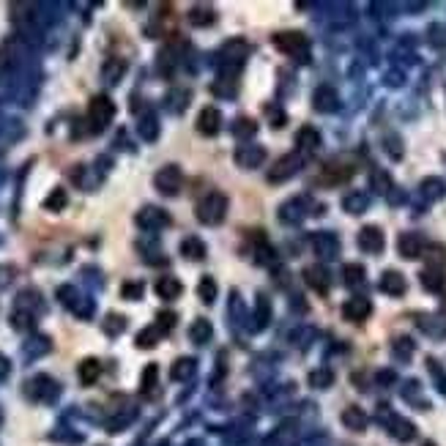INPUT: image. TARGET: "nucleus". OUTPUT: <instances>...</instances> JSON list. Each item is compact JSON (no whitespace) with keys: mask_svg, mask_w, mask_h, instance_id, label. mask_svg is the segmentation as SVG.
<instances>
[{"mask_svg":"<svg viewBox=\"0 0 446 446\" xmlns=\"http://www.w3.org/2000/svg\"><path fill=\"white\" fill-rule=\"evenodd\" d=\"M195 214L203 224H219L227 217V195L211 189L208 195H203L195 205Z\"/></svg>","mask_w":446,"mask_h":446,"instance_id":"f257e3e1","label":"nucleus"},{"mask_svg":"<svg viewBox=\"0 0 446 446\" xmlns=\"http://www.w3.org/2000/svg\"><path fill=\"white\" fill-rule=\"evenodd\" d=\"M113 118H115V104L110 96H94L91 104H88V124H91V132H104L107 126L113 124Z\"/></svg>","mask_w":446,"mask_h":446,"instance_id":"f03ea898","label":"nucleus"},{"mask_svg":"<svg viewBox=\"0 0 446 446\" xmlns=\"http://www.w3.org/2000/svg\"><path fill=\"white\" fill-rule=\"evenodd\" d=\"M153 186H156L162 195L175 198V195L184 189V173H181V167H178V165H165L159 173L153 175Z\"/></svg>","mask_w":446,"mask_h":446,"instance_id":"7ed1b4c3","label":"nucleus"},{"mask_svg":"<svg viewBox=\"0 0 446 446\" xmlns=\"http://www.w3.org/2000/svg\"><path fill=\"white\" fill-rule=\"evenodd\" d=\"M58 298H60L63 307H69L79 318H91V312H94V301L82 296L75 285H60V288H58Z\"/></svg>","mask_w":446,"mask_h":446,"instance_id":"20e7f679","label":"nucleus"},{"mask_svg":"<svg viewBox=\"0 0 446 446\" xmlns=\"http://www.w3.org/2000/svg\"><path fill=\"white\" fill-rule=\"evenodd\" d=\"M272 44L285 55H307L310 50V39L298 30H282L272 39Z\"/></svg>","mask_w":446,"mask_h":446,"instance_id":"39448f33","label":"nucleus"},{"mask_svg":"<svg viewBox=\"0 0 446 446\" xmlns=\"http://www.w3.org/2000/svg\"><path fill=\"white\" fill-rule=\"evenodd\" d=\"M301 162H304L301 153H285V156H279L276 165L269 170V184H285L288 178H293L301 170Z\"/></svg>","mask_w":446,"mask_h":446,"instance_id":"423d86ee","label":"nucleus"},{"mask_svg":"<svg viewBox=\"0 0 446 446\" xmlns=\"http://www.w3.org/2000/svg\"><path fill=\"white\" fill-rule=\"evenodd\" d=\"M134 222L140 224L143 230H148V233H156V230H162V227H167V224H170V214H167V211H162L159 205H146V208H140V211H137Z\"/></svg>","mask_w":446,"mask_h":446,"instance_id":"0eeeda50","label":"nucleus"},{"mask_svg":"<svg viewBox=\"0 0 446 446\" xmlns=\"http://www.w3.org/2000/svg\"><path fill=\"white\" fill-rule=\"evenodd\" d=\"M27 395L39 400V402H52L58 397V383L50 375H36V378L27 381Z\"/></svg>","mask_w":446,"mask_h":446,"instance_id":"6e6552de","label":"nucleus"},{"mask_svg":"<svg viewBox=\"0 0 446 446\" xmlns=\"http://www.w3.org/2000/svg\"><path fill=\"white\" fill-rule=\"evenodd\" d=\"M233 159H236V165L238 167H244V170H255V167H260L263 162H266V148L263 146H238L236 153H233Z\"/></svg>","mask_w":446,"mask_h":446,"instance_id":"1a4fd4ad","label":"nucleus"},{"mask_svg":"<svg viewBox=\"0 0 446 446\" xmlns=\"http://www.w3.org/2000/svg\"><path fill=\"white\" fill-rule=\"evenodd\" d=\"M310 244L315 249V255L323 257V260H334L340 255V238L334 233H312Z\"/></svg>","mask_w":446,"mask_h":446,"instance_id":"9d476101","label":"nucleus"},{"mask_svg":"<svg viewBox=\"0 0 446 446\" xmlns=\"http://www.w3.org/2000/svg\"><path fill=\"white\" fill-rule=\"evenodd\" d=\"M383 247H386V238H383L381 227L367 224V227H362V230H359V249H362V252H367V255H378V252H383Z\"/></svg>","mask_w":446,"mask_h":446,"instance_id":"9b49d317","label":"nucleus"},{"mask_svg":"<svg viewBox=\"0 0 446 446\" xmlns=\"http://www.w3.org/2000/svg\"><path fill=\"white\" fill-rule=\"evenodd\" d=\"M397 249H400V255H402L405 260H416V257L424 255L427 241L421 238L419 233H402V236H400V241H397Z\"/></svg>","mask_w":446,"mask_h":446,"instance_id":"f8f14e48","label":"nucleus"},{"mask_svg":"<svg viewBox=\"0 0 446 446\" xmlns=\"http://www.w3.org/2000/svg\"><path fill=\"white\" fill-rule=\"evenodd\" d=\"M198 132L203 134V137H214L217 132H219V126H222V113L217 110V107H203L198 115Z\"/></svg>","mask_w":446,"mask_h":446,"instance_id":"ddd939ff","label":"nucleus"},{"mask_svg":"<svg viewBox=\"0 0 446 446\" xmlns=\"http://www.w3.org/2000/svg\"><path fill=\"white\" fill-rule=\"evenodd\" d=\"M370 312H372V304H370V298H364V296H353L343 304V315L353 323L364 321Z\"/></svg>","mask_w":446,"mask_h":446,"instance_id":"4468645a","label":"nucleus"},{"mask_svg":"<svg viewBox=\"0 0 446 446\" xmlns=\"http://www.w3.org/2000/svg\"><path fill=\"white\" fill-rule=\"evenodd\" d=\"M312 107H315L318 113H334V110L340 107L337 91H334L331 85H321V88L315 91V96H312Z\"/></svg>","mask_w":446,"mask_h":446,"instance_id":"2eb2a0df","label":"nucleus"},{"mask_svg":"<svg viewBox=\"0 0 446 446\" xmlns=\"http://www.w3.org/2000/svg\"><path fill=\"white\" fill-rule=\"evenodd\" d=\"M304 205H307L304 198H293V200H288V203H282V205H279V222L298 224L304 219Z\"/></svg>","mask_w":446,"mask_h":446,"instance_id":"dca6fc26","label":"nucleus"},{"mask_svg":"<svg viewBox=\"0 0 446 446\" xmlns=\"http://www.w3.org/2000/svg\"><path fill=\"white\" fill-rule=\"evenodd\" d=\"M304 282H307L315 293H323V296L329 293V285H331V282H329V272H326L323 266H310V269H304Z\"/></svg>","mask_w":446,"mask_h":446,"instance_id":"f3484780","label":"nucleus"},{"mask_svg":"<svg viewBox=\"0 0 446 446\" xmlns=\"http://www.w3.org/2000/svg\"><path fill=\"white\" fill-rule=\"evenodd\" d=\"M381 291L389 293V296H402L408 291V282L400 272H383L381 276Z\"/></svg>","mask_w":446,"mask_h":446,"instance_id":"a211bd4d","label":"nucleus"},{"mask_svg":"<svg viewBox=\"0 0 446 446\" xmlns=\"http://www.w3.org/2000/svg\"><path fill=\"white\" fill-rule=\"evenodd\" d=\"M184 293V285H181V279L178 276H159V282H156V296L165 298V301H173Z\"/></svg>","mask_w":446,"mask_h":446,"instance_id":"6ab92c4d","label":"nucleus"},{"mask_svg":"<svg viewBox=\"0 0 446 446\" xmlns=\"http://www.w3.org/2000/svg\"><path fill=\"white\" fill-rule=\"evenodd\" d=\"M14 310H23V312H30V315L42 312V310H44V304H42L39 291H23V293L17 296V301H14Z\"/></svg>","mask_w":446,"mask_h":446,"instance_id":"aec40b11","label":"nucleus"},{"mask_svg":"<svg viewBox=\"0 0 446 446\" xmlns=\"http://www.w3.org/2000/svg\"><path fill=\"white\" fill-rule=\"evenodd\" d=\"M77 375H79V383H85V386H94V383L99 381V375H101V362H99V359H85V362H79Z\"/></svg>","mask_w":446,"mask_h":446,"instance_id":"412c9836","label":"nucleus"},{"mask_svg":"<svg viewBox=\"0 0 446 446\" xmlns=\"http://www.w3.org/2000/svg\"><path fill=\"white\" fill-rule=\"evenodd\" d=\"M296 146L301 151H307V153H312V151H318L321 146V132L318 129H312V126H301L296 134Z\"/></svg>","mask_w":446,"mask_h":446,"instance_id":"4be33fe9","label":"nucleus"},{"mask_svg":"<svg viewBox=\"0 0 446 446\" xmlns=\"http://www.w3.org/2000/svg\"><path fill=\"white\" fill-rule=\"evenodd\" d=\"M343 424H345L348 430H353V433H362L367 427V414L359 405H348L345 411H343Z\"/></svg>","mask_w":446,"mask_h":446,"instance_id":"5701e85b","label":"nucleus"},{"mask_svg":"<svg viewBox=\"0 0 446 446\" xmlns=\"http://www.w3.org/2000/svg\"><path fill=\"white\" fill-rule=\"evenodd\" d=\"M181 255H184L186 260H203V257L208 255V247L200 241L198 236H186V238L181 241Z\"/></svg>","mask_w":446,"mask_h":446,"instance_id":"b1692460","label":"nucleus"},{"mask_svg":"<svg viewBox=\"0 0 446 446\" xmlns=\"http://www.w3.org/2000/svg\"><path fill=\"white\" fill-rule=\"evenodd\" d=\"M186 20H189V25H195V27H208L217 17H214V8L211 6H192L189 8V14H186Z\"/></svg>","mask_w":446,"mask_h":446,"instance_id":"393cba45","label":"nucleus"},{"mask_svg":"<svg viewBox=\"0 0 446 446\" xmlns=\"http://www.w3.org/2000/svg\"><path fill=\"white\" fill-rule=\"evenodd\" d=\"M211 334H214V326H211V321H205V318H195L192 326H189V340L198 343V345H205L211 340Z\"/></svg>","mask_w":446,"mask_h":446,"instance_id":"a878e982","label":"nucleus"},{"mask_svg":"<svg viewBox=\"0 0 446 446\" xmlns=\"http://www.w3.org/2000/svg\"><path fill=\"white\" fill-rule=\"evenodd\" d=\"M353 175V167L350 165H337V162H331V165H326L323 167V181L326 184H343Z\"/></svg>","mask_w":446,"mask_h":446,"instance_id":"bb28decb","label":"nucleus"},{"mask_svg":"<svg viewBox=\"0 0 446 446\" xmlns=\"http://www.w3.org/2000/svg\"><path fill=\"white\" fill-rule=\"evenodd\" d=\"M343 276H345L348 288H364L367 285V272L359 263H348L345 269H343Z\"/></svg>","mask_w":446,"mask_h":446,"instance_id":"cd10ccee","label":"nucleus"},{"mask_svg":"<svg viewBox=\"0 0 446 446\" xmlns=\"http://www.w3.org/2000/svg\"><path fill=\"white\" fill-rule=\"evenodd\" d=\"M137 132H140V137L146 140V143H153L156 137H159V121H156V115L153 113H146L143 118H140V124H137Z\"/></svg>","mask_w":446,"mask_h":446,"instance_id":"c85d7f7f","label":"nucleus"},{"mask_svg":"<svg viewBox=\"0 0 446 446\" xmlns=\"http://www.w3.org/2000/svg\"><path fill=\"white\" fill-rule=\"evenodd\" d=\"M367 205H370V198L364 192H350V195L343 198V208H345L348 214H364Z\"/></svg>","mask_w":446,"mask_h":446,"instance_id":"c756f323","label":"nucleus"},{"mask_svg":"<svg viewBox=\"0 0 446 446\" xmlns=\"http://www.w3.org/2000/svg\"><path fill=\"white\" fill-rule=\"evenodd\" d=\"M230 132H233V137L236 140H252L255 134H257V124L252 121V118H238V121H233V126H230Z\"/></svg>","mask_w":446,"mask_h":446,"instance_id":"7c9ffc66","label":"nucleus"},{"mask_svg":"<svg viewBox=\"0 0 446 446\" xmlns=\"http://www.w3.org/2000/svg\"><path fill=\"white\" fill-rule=\"evenodd\" d=\"M126 72V60H118V58H110L104 66H101V77L107 79V82H118Z\"/></svg>","mask_w":446,"mask_h":446,"instance_id":"2f4dec72","label":"nucleus"},{"mask_svg":"<svg viewBox=\"0 0 446 446\" xmlns=\"http://www.w3.org/2000/svg\"><path fill=\"white\" fill-rule=\"evenodd\" d=\"M156 378H159V367L156 364H148L146 367V372H143V381H140V392L146 397H153V392H156Z\"/></svg>","mask_w":446,"mask_h":446,"instance_id":"473e14b6","label":"nucleus"},{"mask_svg":"<svg viewBox=\"0 0 446 446\" xmlns=\"http://www.w3.org/2000/svg\"><path fill=\"white\" fill-rule=\"evenodd\" d=\"M66 203H69V195H66V189H52L50 195H47V200H44V208L47 211H63L66 208Z\"/></svg>","mask_w":446,"mask_h":446,"instance_id":"72a5a7b5","label":"nucleus"},{"mask_svg":"<svg viewBox=\"0 0 446 446\" xmlns=\"http://www.w3.org/2000/svg\"><path fill=\"white\" fill-rule=\"evenodd\" d=\"M421 285H424L427 291H441V288H444V274H441V269H424V272H421Z\"/></svg>","mask_w":446,"mask_h":446,"instance_id":"f704fd0d","label":"nucleus"},{"mask_svg":"<svg viewBox=\"0 0 446 446\" xmlns=\"http://www.w3.org/2000/svg\"><path fill=\"white\" fill-rule=\"evenodd\" d=\"M198 298L203 304H214V298H217V282H214L211 276H203V279H200Z\"/></svg>","mask_w":446,"mask_h":446,"instance_id":"c9c22d12","label":"nucleus"},{"mask_svg":"<svg viewBox=\"0 0 446 446\" xmlns=\"http://www.w3.org/2000/svg\"><path fill=\"white\" fill-rule=\"evenodd\" d=\"M101 329H104V334H110V337H118L121 331L126 329V318L124 315H115V312H110L107 315V321H101Z\"/></svg>","mask_w":446,"mask_h":446,"instance_id":"e433bc0d","label":"nucleus"},{"mask_svg":"<svg viewBox=\"0 0 446 446\" xmlns=\"http://www.w3.org/2000/svg\"><path fill=\"white\" fill-rule=\"evenodd\" d=\"M192 372H195V359H186V356L178 359L173 367H170V375H173L175 381H186Z\"/></svg>","mask_w":446,"mask_h":446,"instance_id":"4c0bfd02","label":"nucleus"},{"mask_svg":"<svg viewBox=\"0 0 446 446\" xmlns=\"http://www.w3.org/2000/svg\"><path fill=\"white\" fill-rule=\"evenodd\" d=\"M162 337H165V334H162L156 326H148V329H143V331L137 334V348H153Z\"/></svg>","mask_w":446,"mask_h":446,"instance_id":"58836bf2","label":"nucleus"},{"mask_svg":"<svg viewBox=\"0 0 446 446\" xmlns=\"http://www.w3.org/2000/svg\"><path fill=\"white\" fill-rule=\"evenodd\" d=\"M421 195L430 200L435 198H444V181H438V178H427V181H421Z\"/></svg>","mask_w":446,"mask_h":446,"instance_id":"ea45409f","label":"nucleus"},{"mask_svg":"<svg viewBox=\"0 0 446 446\" xmlns=\"http://www.w3.org/2000/svg\"><path fill=\"white\" fill-rule=\"evenodd\" d=\"M392 435H397L400 441L414 438V424L405 419H400V416H395V419H392Z\"/></svg>","mask_w":446,"mask_h":446,"instance_id":"a19ab883","label":"nucleus"},{"mask_svg":"<svg viewBox=\"0 0 446 446\" xmlns=\"http://www.w3.org/2000/svg\"><path fill=\"white\" fill-rule=\"evenodd\" d=\"M33 323H36V315H30V312H23V310H14V312H11V326L20 329V331H30Z\"/></svg>","mask_w":446,"mask_h":446,"instance_id":"79ce46f5","label":"nucleus"},{"mask_svg":"<svg viewBox=\"0 0 446 446\" xmlns=\"http://www.w3.org/2000/svg\"><path fill=\"white\" fill-rule=\"evenodd\" d=\"M370 184L378 195H386V192L392 189V178H389V173H383V170H375L370 178Z\"/></svg>","mask_w":446,"mask_h":446,"instance_id":"37998d69","label":"nucleus"},{"mask_svg":"<svg viewBox=\"0 0 446 446\" xmlns=\"http://www.w3.org/2000/svg\"><path fill=\"white\" fill-rule=\"evenodd\" d=\"M143 291H146V285H143L140 279H132V282H124V285H121V296L129 298V301L143 298Z\"/></svg>","mask_w":446,"mask_h":446,"instance_id":"c03bdc74","label":"nucleus"},{"mask_svg":"<svg viewBox=\"0 0 446 446\" xmlns=\"http://www.w3.org/2000/svg\"><path fill=\"white\" fill-rule=\"evenodd\" d=\"M257 315H255V321H257V326L255 329H263L266 323H269V318H272V307H269V298L266 296H257Z\"/></svg>","mask_w":446,"mask_h":446,"instance_id":"a18cd8bd","label":"nucleus"},{"mask_svg":"<svg viewBox=\"0 0 446 446\" xmlns=\"http://www.w3.org/2000/svg\"><path fill=\"white\" fill-rule=\"evenodd\" d=\"M331 381H334L331 370H315L312 375H310V383H312L315 389H326V386H331Z\"/></svg>","mask_w":446,"mask_h":446,"instance_id":"49530a36","label":"nucleus"},{"mask_svg":"<svg viewBox=\"0 0 446 446\" xmlns=\"http://www.w3.org/2000/svg\"><path fill=\"white\" fill-rule=\"evenodd\" d=\"M392 350H395V356H400V359H408V356L414 353V343H411L408 337H397Z\"/></svg>","mask_w":446,"mask_h":446,"instance_id":"de8ad7c7","label":"nucleus"},{"mask_svg":"<svg viewBox=\"0 0 446 446\" xmlns=\"http://www.w3.org/2000/svg\"><path fill=\"white\" fill-rule=\"evenodd\" d=\"M153 326H156L162 334H167V331H170V329L175 326V312H159Z\"/></svg>","mask_w":446,"mask_h":446,"instance_id":"09e8293b","label":"nucleus"},{"mask_svg":"<svg viewBox=\"0 0 446 446\" xmlns=\"http://www.w3.org/2000/svg\"><path fill=\"white\" fill-rule=\"evenodd\" d=\"M266 113H269V115H272V121H274V129H282V126H285V113H282V110H274V107H266Z\"/></svg>","mask_w":446,"mask_h":446,"instance_id":"8fccbe9b","label":"nucleus"},{"mask_svg":"<svg viewBox=\"0 0 446 446\" xmlns=\"http://www.w3.org/2000/svg\"><path fill=\"white\" fill-rule=\"evenodd\" d=\"M424 446H435V444H424Z\"/></svg>","mask_w":446,"mask_h":446,"instance_id":"3c124183","label":"nucleus"}]
</instances>
